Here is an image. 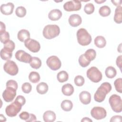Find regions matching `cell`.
Listing matches in <instances>:
<instances>
[{"mask_svg":"<svg viewBox=\"0 0 122 122\" xmlns=\"http://www.w3.org/2000/svg\"><path fill=\"white\" fill-rule=\"evenodd\" d=\"M112 88V86L109 82H104L102 83L94 93V100L98 102H103L105 98L106 95L111 92Z\"/></svg>","mask_w":122,"mask_h":122,"instance_id":"cell-1","label":"cell"},{"mask_svg":"<svg viewBox=\"0 0 122 122\" xmlns=\"http://www.w3.org/2000/svg\"><path fill=\"white\" fill-rule=\"evenodd\" d=\"M60 33V27L56 24H49L45 26L42 34L47 39H52L58 36Z\"/></svg>","mask_w":122,"mask_h":122,"instance_id":"cell-2","label":"cell"},{"mask_svg":"<svg viewBox=\"0 0 122 122\" xmlns=\"http://www.w3.org/2000/svg\"><path fill=\"white\" fill-rule=\"evenodd\" d=\"M78 42L81 46H86L92 41V37L85 29H79L77 32Z\"/></svg>","mask_w":122,"mask_h":122,"instance_id":"cell-3","label":"cell"},{"mask_svg":"<svg viewBox=\"0 0 122 122\" xmlns=\"http://www.w3.org/2000/svg\"><path fill=\"white\" fill-rule=\"evenodd\" d=\"M109 102L112 109L115 112H121L122 111V100L121 97L117 94L112 95L109 99Z\"/></svg>","mask_w":122,"mask_h":122,"instance_id":"cell-4","label":"cell"},{"mask_svg":"<svg viewBox=\"0 0 122 122\" xmlns=\"http://www.w3.org/2000/svg\"><path fill=\"white\" fill-rule=\"evenodd\" d=\"M23 105L16 100L8 105L5 109V112L10 117H15L20 112Z\"/></svg>","mask_w":122,"mask_h":122,"instance_id":"cell-5","label":"cell"},{"mask_svg":"<svg viewBox=\"0 0 122 122\" xmlns=\"http://www.w3.org/2000/svg\"><path fill=\"white\" fill-rule=\"evenodd\" d=\"M87 77L93 82H98L101 81L102 75L100 71L96 67L92 66L86 72Z\"/></svg>","mask_w":122,"mask_h":122,"instance_id":"cell-6","label":"cell"},{"mask_svg":"<svg viewBox=\"0 0 122 122\" xmlns=\"http://www.w3.org/2000/svg\"><path fill=\"white\" fill-rule=\"evenodd\" d=\"M3 69L6 73L11 76L17 75L19 71V69L16 63L10 60H8L4 63Z\"/></svg>","mask_w":122,"mask_h":122,"instance_id":"cell-7","label":"cell"},{"mask_svg":"<svg viewBox=\"0 0 122 122\" xmlns=\"http://www.w3.org/2000/svg\"><path fill=\"white\" fill-rule=\"evenodd\" d=\"M46 64L53 71L59 70L61 66V62L60 59L57 56L54 55L51 56L47 59Z\"/></svg>","mask_w":122,"mask_h":122,"instance_id":"cell-8","label":"cell"},{"mask_svg":"<svg viewBox=\"0 0 122 122\" xmlns=\"http://www.w3.org/2000/svg\"><path fill=\"white\" fill-rule=\"evenodd\" d=\"M81 7V2L80 0H73L65 2L63 5V9L67 11L79 10Z\"/></svg>","mask_w":122,"mask_h":122,"instance_id":"cell-9","label":"cell"},{"mask_svg":"<svg viewBox=\"0 0 122 122\" xmlns=\"http://www.w3.org/2000/svg\"><path fill=\"white\" fill-rule=\"evenodd\" d=\"M91 116L96 120H101L105 118L107 115L105 109L101 107H94L91 111Z\"/></svg>","mask_w":122,"mask_h":122,"instance_id":"cell-10","label":"cell"},{"mask_svg":"<svg viewBox=\"0 0 122 122\" xmlns=\"http://www.w3.org/2000/svg\"><path fill=\"white\" fill-rule=\"evenodd\" d=\"M25 46L32 52H37L41 49L40 43L35 40L29 39L24 41Z\"/></svg>","mask_w":122,"mask_h":122,"instance_id":"cell-11","label":"cell"},{"mask_svg":"<svg viewBox=\"0 0 122 122\" xmlns=\"http://www.w3.org/2000/svg\"><path fill=\"white\" fill-rule=\"evenodd\" d=\"M16 95V90L10 87H6V89L2 93V97L4 100L8 102L13 100Z\"/></svg>","mask_w":122,"mask_h":122,"instance_id":"cell-12","label":"cell"},{"mask_svg":"<svg viewBox=\"0 0 122 122\" xmlns=\"http://www.w3.org/2000/svg\"><path fill=\"white\" fill-rule=\"evenodd\" d=\"M16 59L20 62L30 63L32 58L31 56L23 50H19L15 54Z\"/></svg>","mask_w":122,"mask_h":122,"instance_id":"cell-13","label":"cell"},{"mask_svg":"<svg viewBox=\"0 0 122 122\" xmlns=\"http://www.w3.org/2000/svg\"><path fill=\"white\" fill-rule=\"evenodd\" d=\"M68 21L71 26L76 27L79 26L81 23L82 19L79 14H73L69 17Z\"/></svg>","mask_w":122,"mask_h":122,"instance_id":"cell-14","label":"cell"},{"mask_svg":"<svg viewBox=\"0 0 122 122\" xmlns=\"http://www.w3.org/2000/svg\"><path fill=\"white\" fill-rule=\"evenodd\" d=\"M14 8V5L12 2L3 4L0 6V11L4 15H9L12 13Z\"/></svg>","mask_w":122,"mask_h":122,"instance_id":"cell-15","label":"cell"},{"mask_svg":"<svg viewBox=\"0 0 122 122\" xmlns=\"http://www.w3.org/2000/svg\"><path fill=\"white\" fill-rule=\"evenodd\" d=\"M79 99L82 104H88L91 101V93L87 91H82L79 94Z\"/></svg>","mask_w":122,"mask_h":122,"instance_id":"cell-16","label":"cell"},{"mask_svg":"<svg viewBox=\"0 0 122 122\" xmlns=\"http://www.w3.org/2000/svg\"><path fill=\"white\" fill-rule=\"evenodd\" d=\"M62 16V12L59 9H53L51 10L48 14V18L53 21L59 20Z\"/></svg>","mask_w":122,"mask_h":122,"instance_id":"cell-17","label":"cell"},{"mask_svg":"<svg viewBox=\"0 0 122 122\" xmlns=\"http://www.w3.org/2000/svg\"><path fill=\"white\" fill-rule=\"evenodd\" d=\"M17 37L18 40L20 41L21 42H24L30 39V32L25 30V29H22L19 30L17 34Z\"/></svg>","mask_w":122,"mask_h":122,"instance_id":"cell-18","label":"cell"},{"mask_svg":"<svg viewBox=\"0 0 122 122\" xmlns=\"http://www.w3.org/2000/svg\"><path fill=\"white\" fill-rule=\"evenodd\" d=\"M56 114L51 111H47L43 113V119L45 122H53L56 119Z\"/></svg>","mask_w":122,"mask_h":122,"instance_id":"cell-19","label":"cell"},{"mask_svg":"<svg viewBox=\"0 0 122 122\" xmlns=\"http://www.w3.org/2000/svg\"><path fill=\"white\" fill-rule=\"evenodd\" d=\"M62 93L66 96H71L74 92V88L70 83H67L63 85L61 88Z\"/></svg>","mask_w":122,"mask_h":122,"instance_id":"cell-20","label":"cell"},{"mask_svg":"<svg viewBox=\"0 0 122 122\" xmlns=\"http://www.w3.org/2000/svg\"><path fill=\"white\" fill-rule=\"evenodd\" d=\"M114 21L118 24H120L122 21V7L121 6L117 7L115 10L113 18Z\"/></svg>","mask_w":122,"mask_h":122,"instance_id":"cell-21","label":"cell"},{"mask_svg":"<svg viewBox=\"0 0 122 122\" xmlns=\"http://www.w3.org/2000/svg\"><path fill=\"white\" fill-rule=\"evenodd\" d=\"M95 46L99 48H104L106 44V41L105 38L102 36H98L94 39Z\"/></svg>","mask_w":122,"mask_h":122,"instance_id":"cell-22","label":"cell"},{"mask_svg":"<svg viewBox=\"0 0 122 122\" xmlns=\"http://www.w3.org/2000/svg\"><path fill=\"white\" fill-rule=\"evenodd\" d=\"M48 84L44 82H41L39 83L36 87V90L37 92L41 94H44L48 91Z\"/></svg>","mask_w":122,"mask_h":122,"instance_id":"cell-23","label":"cell"},{"mask_svg":"<svg viewBox=\"0 0 122 122\" xmlns=\"http://www.w3.org/2000/svg\"><path fill=\"white\" fill-rule=\"evenodd\" d=\"M12 52L11 51H10L3 48L0 50V57L3 60L8 61L12 57Z\"/></svg>","mask_w":122,"mask_h":122,"instance_id":"cell-24","label":"cell"},{"mask_svg":"<svg viewBox=\"0 0 122 122\" xmlns=\"http://www.w3.org/2000/svg\"><path fill=\"white\" fill-rule=\"evenodd\" d=\"M29 63L31 68L38 69L41 67V61L40 58L37 57H32Z\"/></svg>","mask_w":122,"mask_h":122,"instance_id":"cell-25","label":"cell"},{"mask_svg":"<svg viewBox=\"0 0 122 122\" xmlns=\"http://www.w3.org/2000/svg\"><path fill=\"white\" fill-rule=\"evenodd\" d=\"M61 106L63 111L65 112H69L72 109L73 107V104L71 101L65 100L61 102Z\"/></svg>","mask_w":122,"mask_h":122,"instance_id":"cell-26","label":"cell"},{"mask_svg":"<svg viewBox=\"0 0 122 122\" xmlns=\"http://www.w3.org/2000/svg\"><path fill=\"white\" fill-rule=\"evenodd\" d=\"M85 58L89 61H91L94 60L96 56V51L92 49H89L87 50L84 54Z\"/></svg>","mask_w":122,"mask_h":122,"instance_id":"cell-27","label":"cell"},{"mask_svg":"<svg viewBox=\"0 0 122 122\" xmlns=\"http://www.w3.org/2000/svg\"><path fill=\"white\" fill-rule=\"evenodd\" d=\"M105 73L107 77L112 79L116 76L117 71L116 69L112 66H108L105 71Z\"/></svg>","mask_w":122,"mask_h":122,"instance_id":"cell-28","label":"cell"},{"mask_svg":"<svg viewBox=\"0 0 122 122\" xmlns=\"http://www.w3.org/2000/svg\"><path fill=\"white\" fill-rule=\"evenodd\" d=\"M57 78L59 82L61 83L64 82L68 81L69 78V75L66 71H61L58 73Z\"/></svg>","mask_w":122,"mask_h":122,"instance_id":"cell-29","label":"cell"},{"mask_svg":"<svg viewBox=\"0 0 122 122\" xmlns=\"http://www.w3.org/2000/svg\"><path fill=\"white\" fill-rule=\"evenodd\" d=\"M40 75L39 73L36 71H31L29 75V81L32 83H36L38 82L40 80Z\"/></svg>","mask_w":122,"mask_h":122,"instance_id":"cell-30","label":"cell"},{"mask_svg":"<svg viewBox=\"0 0 122 122\" xmlns=\"http://www.w3.org/2000/svg\"><path fill=\"white\" fill-rule=\"evenodd\" d=\"M111 12L110 8L107 6L104 5L102 6L99 10V13L100 15L102 17H107L110 15Z\"/></svg>","mask_w":122,"mask_h":122,"instance_id":"cell-31","label":"cell"},{"mask_svg":"<svg viewBox=\"0 0 122 122\" xmlns=\"http://www.w3.org/2000/svg\"><path fill=\"white\" fill-rule=\"evenodd\" d=\"M15 14L20 18L24 17L26 14V10L23 6H19L15 10Z\"/></svg>","mask_w":122,"mask_h":122,"instance_id":"cell-32","label":"cell"},{"mask_svg":"<svg viewBox=\"0 0 122 122\" xmlns=\"http://www.w3.org/2000/svg\"><path fill=\"white\" fill-rule=\"evenodd\" d=\"M78 61L80 65L82 67H86L88 66L91 62L85 58V57L84 55V54L80 55Z\"/></svg>","mask_w":122,"mask_h":122,"instance_id":"cell-33","label":"cell"},{"mask_svg":"<svg viewBox=\"0 0 122 122\" xmlns=\"http://www.w3.org/2000/svg\"><path fill=\"white\" fill-rule=\"evenodd\" d=\"M114 85L117 92L121 93L122 92V79L119 78L116 79L114 82Z\"/></svg>","mask_w":122,"mask_h":122,"instance_id":"cell-34","label":"cell"},{"mask_svg":"<svg viewBox=\"0 0 122 122\" xmlns=\"http://www.w3.org/2000/svg\"><path fill=\"white\" fill-rule=\"evenodd\" d=\"M94 6L92 3H89L86 4L84 6V11L87 14H92L94 11Z\"/></svg>","mask_w":122,"mask_h":122,"instance_id":"cell-35","label":"cell"},{"mask_svg":"<svg viewBox=\"0 0 122 122\" xmlns=\"http://www.w3.org/2000/svg\"><path fill=\"white\" fill-rule=\"evenodd\" d=\"M75 84L77 86H81L84 83V79L81 75L76 76L74 80Z\"/></svg>","mask_w":122,"mask_h":122,"instance_id":"cell-36","label":"cell"},{"mask_svg":"<svg viewBox=\"0 0 122 122\" xmlns=\"http://www.w3.org/2000/svg\"><path fill=\"white\" fill-rule=\"evenodd\" d=\"M21 89L23 92L29 93L32 90V86L29 82H24L21 86Z\"/></svg>","mask_w":122,"mask_h":122,"instance_id":"cell-37","label":"cell"},{"mask_svg":"<svg viewBox=\"0 0 122 122\" xmlns=\"http://www.w3.org/2000/svg\"><path fill=\"white\" fill-rule=\"evenodd\" d=\"M0 41L2 43H6L10 40V34L7 31L5 32L4 33L0 34Z\"/></svg>","mask_w":122,"mask_h":122,"instance_id":"cell-38","label":"cell"},{"mask_svg":"<svg viewBox=\"0 0 122 122\" xmlns=\"http://www.w3.org/2000/svg\"><path fill=\"white\" fill-rule=\"evenodd\" d=\"M15 45L14 42L11 40H9L7 42L4 44L3 48L7 49L12 52L15 49Z\"/></svg>","mask_w":122,"mask_h":122,"instance_id":"cell-39","label":"cell"},{"mask_svg":"<svg viewBox=\"0 0 122 122\" xmlns=\"http://www.w3.org/2000/svg\"><path fill=\"white\" fill-rule=\"evenodd\" d=\"M6 87H11L15 89H16V90L18 89V83L17 82L13 80H9L8 81H7L6 82Z\"/></svg>","mask_w":122,"mask_h":122,"instance_id":"cell-40","label":"cell"},{"mask_svg":"<svg viewBox=\"0 0 122 122\" xmlns=\"http://www.w3.org/2000/svg\"><path fill=\"white\" fill-rule=\"evenodd\" d=\"M19 117L21 120L26 121L30 117V113L27 112H22L19 114Z\"/></svg>","mask_w":122,"mask_h":122,"instance_id":"cell-41","label":"cell"},{"mask_svg":"<svg viewBox=\"0 0 122 122\" xmlns=\"http://www.w3.org/2000/svg\"><path fill=\"white\" fill-rule=\"evenodd\" d=\"M15 100H16L18 102H19L22 105H24L25 104V102H26V100H25V97L24 96H21V95L18 96L16 97Z\"/></svg>","mask_w":122,"mask_h":122,"instance_id":"cell-42","label":"cell"},{"mask_svg":"<svg viewBox=\"0 0 122 122\" xmlns=\"http://www.w3.org/2000/svg\"><path fill=\"white\" fill-rule=\"evenodd\" d=\"M122 55H120L119 56L116 61V63L117 66L119 68L120 70L121 71L122 70Z\"/></svg>","mask_w":122,"mask_h":122,"instance_id":"cell-43","label":"cell"},{"mask_svg":"<svg viewBox=\"0 0 122 122\" xmlns=\"http://www.w3.org/2000/svg\"><path fill=\"white\" fill-rule=\"evenodd\" d=\"M122 117L121 115H115L112 116L110 119V122H122Z\"/></svg>","mask_w":122,"mask_h":122,"instance_id":"cell-44","label":"cell"},{"mask_svg":"<svg viewBox=\"0 0 122 122\" xmlns=\"http://www.w3.org/2000/svg\"><path fill=\"white\" fill-rule=\"evenodd\" d=\"M37 120V118L36 116L30 113V117L28 120H27L26 122H36Z\"/></svg>","mask_w":122,"mask_h":122,"instance_id":"cell-45","label":"cell"},{"mask_svg":"<svg viewBox=\"0 0 122 122\" xmlns=\"http://www.w3.org/2000/svg\"><path fill=\"white\" fill-rule=\"evenodd\" d=\"M0 34H2L6 32L5 30H6V27L4 23H3L2 21L0 22Z\"/></svg>","mask_w":122,"mask_h":122,"instance_id":"cell-46","label":"cell"},{"mask_svg":"<svg viewBox=\"0 0 122 122\" xmlns=\"http://www.w3.org/2000/svg\"><path fill=\"white\" fill-rule=\"evenodd\" d=\"M112 2L113 4L117 7L120 6L122 4V0H112Z\"/></svg>","mask_w":122,"mask_h":122,"instance_id":"cell-47","label":"cell"},{"mask_svg":"<svg viewBox=\"0 0 122 122\" xmlns=\"http://www.w3.org/2000/svg\"><path fill=\"white\" fill-rule=\"evenodd\" d=\"M92 120L90 119L88 117H84L82 118V119L81 120V122H92Z\"/></svg>","mask_w":122,"mask_h":122,"instance_id":"cell-48","label":"cell"},{"mask_svg":"<svg viewBox=\"0 0 122 122\" xmlns=\"http://www.w3.org/2000/svg\"><path fill=\"white\" fill-rule=\"evenodd\" d=\"M94 1L96 3H97L98 4H101L102 3H103L105 1H106V0H95Z\"/></svg>","mask_w":122,"mask_h":122,"instance_id":"cell-49","label":"cell"},{"mask_svg":"<svg viewBox=\"0 0 122 122\" xmlns=\"http://www.w3.org/2000/svg\"><path fill=\"white\" fill-rule=\"evenodd\" d=\"M121 45H122V44L121 43V44L119 45V47L120 48L118 47V51H119L120 52H122V51H121Z\"/></svg>","mask_w":122,"mask_h":122,"instance_id":"cell-50","label":"cell"}]
</instances>
